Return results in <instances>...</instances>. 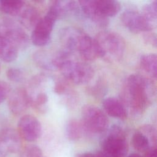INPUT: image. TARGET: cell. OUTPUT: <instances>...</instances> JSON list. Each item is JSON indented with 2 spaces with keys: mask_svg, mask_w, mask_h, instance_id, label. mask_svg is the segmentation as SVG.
Listing matches in <instances>:
<instances>
[{
  "mask_svg": "<svg viewBox=\"0 0 157 157\" xmlns=\"http://www.w3.org/2000/svg\"><path fill=\"white\" fill-rule=\"evenodd\" d=\"M66 133L67 138L72 141L78 140L86 134L81 121L75 119L70 120L67 123Z\"/></svg>",
  "mask_w": 157,
  "mask_h": 157,
  "instance_id": "obj_21",
  "label": "cell"
},
{
  "mask_svg": "<svg viewBox=\"0 0 157 157\" xmlns=\"http://www.w3.org/2000/svg\"><path fill=\"white\" fill-rule=\"evenodd\" d=\"M18 133L28 142H34L42 134V126L38 119L31 115H25L20 118L17 125Z\"/></svg>",
  "mask_w": 157,
  "mask_h": 157,
  "instance_id": "obj_10",
  "label": "cell"
},
{
  "mask_svg": "<svg viewBox=\"0 0 157 157\" xmlns=\"http://www.w3.org/2000/svg\"><path fill=\"white\" fill-rule=\"evenodd\" d=\"M105 113L112 117L124 120L127 118L128 111L120 99L115 97H108L102 102Z\"/></svg>",
  "mask_w": 157,
  "mask_h": 157,
  "instance_id": "obj_16",
  "label": "cell"
},
{
  "mask_svg": "<svg viewBox=\"0 0 157 157\" xmlns=\"http://www.w3.org/2000/svg\"><path fill=\"white\" fill-rule=\"evenodd\" d=\"M142 15L150 23L156 25L157 19V2L156 1H151L145 4L142 9Z\"/></svg>",
  "mask_w": 157,
  "mask_h": 157,
  "instance_id": "obj_24",
  "label": "cell"
},
{
  "mask_svg": "<svg viewBox=\"0 0 157 157\" xmlns=\"http://www.w3.org/2000/svg\"><path fill=\"white\" fill-rule=\"evenodd\" d=\"M56 20L48 13L40 18L38 23L33 28L31 40L37 47H44L50 40L52 32L56 22Z\"/></svg>",
  "mask_w": 157,
  "mask_h": 157,
  "instance_id": "obj_8",
  "label": "cell"
},
{
  "mask_svg": "<svg viewBox=\"0 0 157 157\" xmlns=\"http://www.w3.org/2000/svg\"><path fill=\"white\" fill-rule=\"evenodd\" d=\"M141 68L150 77L154 79L157 75V56L155 53H148L143 55L140 59Z\"/></svg>",
  "mask_w": 157,
  "mask_h": 157,
  "instance_id": "obj_20",
  "label": "cell"
},
{
  "mask_svg": "<svg viewBox=\"0 0 157 157\" xmlns=\"http://www.w3.org/2000/svg\"><path fill=\"white\" fill-rule=\"evenodd\" d=\"M6 77L12 82L20 83L25 80L26 73L20 68L11 67L6 71Z\"/></svg>",
  "mask_w": 157,
  "mask_h": 157,
  "instance_id": "obj_25",
  "label": "cell"
},
{
  "mask_svg": "<svg viewBox=\"0 0 157 157\" xmlns=\"http://www.w3.org/2000/svg\"><path fill=\"white\" fill-rule=\"evenodd\" d=\"M85 33L81 29L75 26H67L62 29L59 34L62 50L71 55L77 53L81 40Z\"/></svg>",
  "mask_w": 157,
  "mask_h": 157,
  "instance_id": "obj_11",
  "label": "cell"
},
{
  "mask_svg": "<svg viewBox=\"0 0 157 157\" xmlns=\"http://www.w3.org/2000/svg\"><path fill=\"white\" fill-rule=\"evenodd\" d=\"M121 94L120 100L127 111L138 117L153 102L156 96V85L151 78L132 74L126 78Z\"/></svg>",
  "mask_w": 157,
  "mask_h": 157,
  "instance_id": "obj_1",
  "label": "cell"
},
{
  "mask_svg": "<svg viewBox=\"0 0 157 157\" xmlns=\"http://www.w3.org/2000/svg\"><path fill=\"white\" fill-rule=\"evenodd\" d=\"M18 48L10 41L0 36V59L6 63L15 61L18 54Z\"/></svg>",
  "mask_w": 157,
  "mask_h": 157,
  "instance_id": "obj_18",
  "label": "cell"
},
{
  "mask_svg": "<svg viewBox=\"0 0 157 157\" xmlns=\"http://www.w3.org/2000/svg\"><path fill=\"white\" fill-rule=\"evenodd\" d=\"M59 71L64 78L69 82L83 85L90 82L94 76L93 67L86 61L74 59L71 56L66 58L61 64Z\"/></svg>",
  "mask_w": 157,
  "mask_h": 157,
  "instance_id": "obj_2",
  "label": "cell"
},
{
  "mask_svg": "<svg viewBox=\"0 0 157 157\" xmlns=\"http://www.w3.org/2000/svg\"><path fill=\"white\" fill-rule=\"evenodd\" d=\"M149 139L152 147H156V131L154 126L150 124H144L139 129Z\"/></svg>",
  "mask_w": 157,
  "mask_h": 157,
  "instance_id": "obj_26",
  "label": "cell"
},
{
  "mask_svg": "<svg viewBox=\"0 0 157 157\" xmlns=\"http://www.w3.org/2000/svg\"><path fill=\"white\" fill-rule=\"evenodd\" d=\"M0 71H1V64H0Z\"/></svg>",
  "mask_w": 157,
  "mask_h": 157,
  "instance_id": "obj_35",
  "label": "cell"
},
{
  "mask_svg": "<svg viewBox=\"0 0 157 157\" xmlns=\"http://www.w3.org/2000/svg\"><path fill=\"white\" fill-rule=\"evenodd\" d=\"M81 115V122L86 134H101L107 130L109 123L108 117L97 106L92 104L84 105L82 109Z\"/></svg>",
  "mask_w": 157,
  "mask_h": 157,
  "instance_id": "obj_5",
  "label": "cell"
},
{
  "mask_svg": "<svg viewBox=\"0 0 157 157\" xmlns=\"http://www.w3.org/2000/svg\"><path fill=\"white\" fill-rule=\"evenodd\" d=\"M10 91L9 85L4 81H0V104L6 99Z\"/></svg>",
  "mask_w": 157,
  "mask_h": 157,
  "instance_id": "obj_29",
  "label": "cell"
},
{
  "mask_svg": "<svg viewBox=\"0 0 157 157\" xmlns=\"http://www.w3.org/2000/svg\"><path fill=\"white\" fill-rule=\"evenodd\" d=\"M128 157H142V156L137 153H131Z\"/></svg>",
  "mask_w": 157,
  "mask_h": 157,
  "instance_id": "obj_34",
  "label": "cell"
},
{
  "mask_svg": "<svg viewBox=\"0 0 157 157\" xmlns=\"http://www.w3.org/2000/svg\"><path fill=\"white\" fill-rule=\"evenodd\" d=\"M0 36L10 41L18 50L26 49L30 42L29 37L23 28L9 18L0 21Z\"/></svg>",
  "mask_w": 157,
  "mask_h": 157,
  "instance_id": "obj_6",
  "label": "cell"
},
{
  "mask_svg": "<svg viewBox=\"0 0 157 157\" xmlns=\"http://www.w3.org/2000/svg\"><path fill=\"white\" fill-rule=\"evenodd\" d=\"M17 17L21 25L27 29L34 28L40 19L38 10L32 6L26 4Z\"/></svg>",
  "mask_w": 157,
  "mask_h": 157,
  "instance_id": "obj_17",
  "label": "cell"
},
{
  "mask_svg": "<svg viewBox=\"0 0 157 157\" xmlns=\"http://www.w3.org/2000/svg\"><path fill=\"white\" fill-rule=\"evenodd\" d=\"M96 157H113L103 151H99L95 154Z\"/></svg>",
  "mask_w": 157,
  "mask_h": 157,
  "instance_id": "obj_33",
  "label": "cell"
},
{
  "mask_svg": "<svg viewBox=\"0 0 157 157\" xmlns=\"http://www.w3.org/2000/svg\"><path fill=\"white\" fill-rule=\"evenodd\" d=\"M106 131L101 141L102 151L113 157H124L128 151V145L123 127L113 124Z\"/></svg>",
  "mask_w": 157,
  "mask_h": 157,
  "instance_id": "obj_3",
  "label": "cell"
},
{
  "mask_svg": "<svg viewBox=\"0 0 157 157\" xmlns=\"http://www.w3.org/2000/svg\"><path fill=\"white\" fill-rule=\"evenodd\" d=\"M143 39L146 44L153 47H156L157 39L155 33L151 31L145 32L144 33Z\"/></svg>",
  "mask_w": 157,
  "mask_h": 157,
  "instance_id": "obj_30",
  "label": "cell"
},
{
  "mask_svg": "<svg viewBox=\"0 0 157 157\" xmlns=\"http://www.w3.org/2000/svg\"><path fill=\"white\" fill-rule=\"evenodd\" d=\"M120 20L123 26L133 33L151 31L155 26L148 21L141 13L134 10H125Z\"/></svg>",
  "mask_w": 157,
  "mask_h": 157,
  "instance_id": "obj_9",
  "label": "cell"
},
{
  "mask_svg": "<svg viewBox=\"0 0 157 157\" xmlns=\"http://www.w3.org/2000/svg\"><path fill=\"white\" fill-rule=\"evenodd\" d=\"M8 97V107L13 115L21 114L30 106V99L25 88H16L10 91Z\"/></svg>",
  "mask_w": 157,
  "mask_h": 157,
  "instance_id": "obj_12",
  "label": "cell"
},
{
  "mask_svg": "<svg viewBox=\"0 0 157 157\" xmlns=\"http://www.w3.org/2000/svg\"><path fill=\"white\" fill-rule=\"evenodd\" d=\"M25 2L20 0H7L0 1V10L6 14L17 17L24 6Z\"/></svg>",
  "mask_w": 157,
  "mask_h": 157,
  "instance_id": "obj_22",
  "label": "cell"
},
{
  "mask_svg": "<svg viewBox=\"0 0 157 157\" xmlns=\"http://www.w3.org/2000/svg\"><path fill=\"white\" fill-rule=\"evenodd\" d=\"M70 85L67 80L58 79L54 84L53 90L55 93L60 96H64L71 90Z\"/></svg>",
  "mask_w": 157,
  "mask_h": 157,
  "instance_id": "obj_27",
  "label": "cell"
},
{
  "mask_svg": "<svg viewBox=\"0 0 157 157\" xmlns=\"http://www.w3.org/2000/svg\"><path fill=\"white\" fill-rule=\"evenodd\" d=\"M71 55L63 50L51 52L45 50H39L33 54V60L40 68L48 71H59L61 63Z\"/></svg>",
  "mask_w": 157,
  "mask_h": 157,
  "instance_id": "obj_7",
  "label": "cell"
},
{
  "mask_svg": "<svg viewBox=\"0 0 157 157\" xmlns=\"http://www.w3.org/2000/svg\"><path fill=\"white\" fill-rule=\"evenodd\" d=\"M79 10L80 7L78 2L59 0L53 1L47 13L57 20L71 15L76 14Z\"/></svg>",
  "mask_w": 157,
  "mask_h": 157,
  "instance_id": "obj_13",
  "label": "cell"
},
{
  "mask_svg": "<svg viewBox=\"0 0 157 157\" xmlns=\"http://www.w3.org/2000/svg\"><path fill=\"white\" fill-rule=\"evenodd\" d=\"M99 12L109 18L115 16L121 10V4L113 0H94Z\"/></svg>",
  "mask_w": 157,
  "mask_h": 157,
  "instance_id": "obj_19",
  "label": "cell"
},
{
  "mask_svg": "<svg viewBox=\"0 0 157 157\" xmlns=\"http://www.w3.org/2000/svg\"><path fill=\"white\" fill-rule=\"evenodd\" d=\"M102 53L103 58L119 59L125 51L126 44L123 37L110 31H102L94 38Z\"/></svg>",
  "mask_w": 157,
  "mask_h": 157,
  "instance_id": "obj_4",
  "label": "cell"
},
{
  "mask_svg": "<svg viewBox=\"0 0 157 157\" xmlns=\"http://www.w3.org/2000/svg\"><path fill=\"white\" fill-rule=\"evenodd\" d=\"M75 157H96L95 154L90 152H83L78 153L75 155Z\"/></svg>",
  "mask_w": 157,
  "mask_h": 157,
  "instance_id": "obj_32",
  "label": "cell"
},
{
  "mask_svg": "<svg viewBox=\"0 0 157 157\" xmlns=\"http://www.w3.org/2000/svg\"><path fill=\"white\" fill-rule=\"evenodd\" d=\"M20 157H42V151L37 145H29L23 150Z\"/></svg>",
  "mask_w": 157,
  "mask_h": 157,
  "instance_id": "obj_28",
  "label": "cell"
},
{
  "mask_svg": "<svg viewBox=\"0 0 157 157\" xmlns=\"http://www.w3.org/2000/svg\"><path fill=\"white\" fill-rule=\"evenodd\" d=\"M144 153L145 155L144 157H157L156 147H151Z\"/></svg>",
  "mask_w": 157,
  "mask_h": 157,
  "instance_id": "obj_31",
  "label": "cell"
},
{
  "mask_svg": "<svg viewBox=\"0 0 157 157\" xmlns=\"http://www.w3.org/2000/svg\"><path fill=\"white\" fill-rule=\"evenodd\" d=\"M80 9L84 15L96 25L105 28L109 25V18L103 16L98 10L94 0H83L78 2Z\"/></svg>",
  "mask_w": 157,
  "mask_h": 157,
  "instance_id": "obj_14",
  "label": "cell"
},
{
  "mask_svg": "<svg viewBox=\"0 0 157 157\" xmlns=\"http://www.w3.org/2000/svg\"><path fill=\"white\" fill-rule=\"evenodd\" d=\"M131 143L133 147L137 151L141 153H145L150 148L153 147L151 146L148 137L139 129L134 133Z\"/></svg>",
  "mask_w": 157,
  "mask_h": 157,
  "instance_id": "obj_23",
  "label": "cell"
},
{
  "mask_svg": "<svg viewBox=\"0 0 157 157\" xmlns=\"http://www.w3.org/2000/svg\"><path fill=\"white\" fill-rule=\"evenodd\" d=\"M21 147L20 137L12 129H6L0 132V150L4 149L10 152H17Z\"/></svg>",
  "mask_w": 157,
  "mask_h": 157,
  "instance_id": "obj_15",
  "label": "cell"
}]
</instances>
